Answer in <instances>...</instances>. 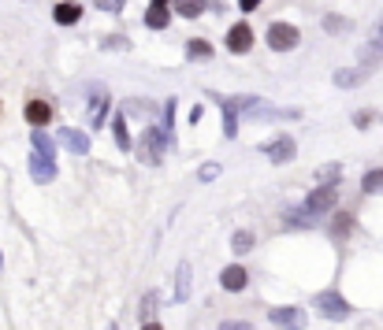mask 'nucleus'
Here are the masks:
<instances>
[{
  "mask_svg": "<svg viewBox=\"0 0 383 330\" xmlns=\"http://www.w3.org/2000/svg\"><path fill=\"white\" fill-rule=\"evenodd\" d=\"M164 145H168V137H164L160 126H145L142 141H138V160L149 163V167H157V163L164 160Z\"/></svg>",
  "mask_w": 383,
  "mask_h": 330,
  "instance_id": "1",
  "label": "nucleus"
},
{
  "mask_svg": "<svg viewBox=\"0 0 383 330\" xmlns=\"http://www.w3.org/2000/svg\"><path fill=\"white\" fill-rule=\"evenodd\" d=\"M335 200H339V189L335 186H316L313 193H309V200H305V212L309 215H324V212L335 208Z\"/></svg>",
  "mask_w": 383,
  "mask_h": 330,
  "instance_id": "2",
  "label": "nucleus"
},
{
  "mask_svg": "<svg viewBox=\"0 0 383 330\" xmlns=\"http://www.w3.org/2000/svg\"><path fill=\"white\" fill-rule=\"evenodd\" d=\"M298 38H302V34H298V26H287V23H272V26H268V45H272L276 52L294 49Z\"/></svg>",
  "mask_w": 383,
  "mask_h": 330,
  "instance_id": "3",
  "label": "nucleus"
},
{
  "mask_svg": "<svg viewBox=\"0 0 383 330\" xmlns=\"http://www.w3.org/2000/svg\"><path fill=\"white\" fill-rule=\"evenodd\" d=\"M316 308H320V316H327V319H346V316H350V305H346V297H339L335 290L316 293Z\"/></svg>",
  "mask_w": 383,
  "mask_h": 330,
  "instance_id": "4",
  "label": "nucleus"
},
{
  "mask_svg": "<svg viewBox=\"0 0 383 330\" xmlns=\"http://www.w3.org/2000/svg\"><path fill=\"white\" fill-rule=\"evenodd\" d=\"M264 156H272V163H287V160H294V152H298V145H294V137H276V141H268L261 149Z\"/></svg>",
  "mask_w": 383,
  "mask_h": 330,
  "instance_id": "5",
  "label": "nucleus"
},
{
  "mask_svg": "<svg viewBox=\"0 0 383 330\" xmlns=\"http://www.w3.org/2000/svg\"><path fill=\"white\" fill-rule=\"evenodd\" d=\"M272 323H276V327H287V330H302L305 327V311L294 308V305L272 308Z\"/></svg>",
  "mask_w": 383,
  "mask_h": 330,
  "instance_id": "6",
  "label": "nucleus"
},
{
  "mask_svg": "<svg viewBox=\"0 0 383 330\" xmlns=\"http://www.w3.org/2000/svg\"><path fill=\"white\" fill-rule=\"evenodd\" d=\"M30 178L38 182V186H45V182H52V178H56V163L34 152V156H30Z\"/></svg>",
  "mask_w": 383,
  "mask_h": 330,
  "instance_id": "7",
  "label": "nucleus"
},
{
  "mask_svg": "<svg viewBox=\"0 0 383 330\" xmlns=\"http://www.w3.org/2000/svg\"><path fill=\"white\" fill-rule=\"evenodd\" d=\"M60 141H63V149H71L75 156H86L89 152V137L82 134V130H75V126H63V130H60Z\"/></svg>",
  "mask_w": 383,
  "mask_h": 330,
  "instance_id": "8",
  "label": "nucleus"
},
{
  "mask_svg": "<svg viewBox=\"0 0 383 330\" xmlns=\"http://www.w3.org/2000/svg\"><path fill=\"white\" fill-rule=\"evenodd\" d=\"M250 45H253V34H250V26H245V23L227 30V49H231V52H250Z\"/></svg>",
  "mask_w": 383,
  "mask_h": 330,
  "instance_id": "9",
  "label": "nucleus"
},
{
  "mask_svg": "<svg viewBox=\"0 0 383 330\" xmlns=\"http://www.w3.org/2000/svg\"><path fill=\"white\" fill-rule=\"evenodd\" d=\"M52 119V104L49 100H30V104H26V123L30 126H45Z\"/></svg>",
  "mask_w": 383,
  "mask_h": 330,
  "instance_id": "10",
  "label": "nucleus"
},
{
  "mask_svg": "<svg viewBox=\"0 0 383 330\" xmlns=\"http://www.w3.org/2000/svg\"><path fill=\"white\" fill-rule=\"evenodd\" d=\"M56 23L60 26H71V23H78L82 19V4H75V0H63V4H56Z\"/></svg>",
  "mask_w": 383,
  "mask_h": 330,
  "instance_id": "11",
  "label": "nucleus"
},
{
  "mask_svg": "<svg viewBox=\"0 0 383 330\" xmlns=\"http://www.w3.org/2000/svg\"><path fill=\"white\" fill-rule=\"evenodd\" d=\"M112 134H116V145H120L123 152H131L134 145H131V130H127V119L123 115H116L112 119Z\"/></svg>",
  "mask_w": 383,
  "mask_h": 330,
  "instance_id": "12",
  "label": "nucleus"
},
{
  "mask_svg": "<svg viewBox=\"0 0 383 330\" xmlns=\"http://www.w3.org/2000/svg\"><path fill=\"white\" fill-rule=\"evenodd\" d=\"M283 223H287L290 231H302V226H313V215H309L305 208H290V212L283 215Z\"/></svg>",
  "mask_w": 383,
  "mask_h": 330,
  "instance_id": "13",
  "label": "nucleus"
},
{
  "mask_svg": "<svg viewBox=\"0 0 383 330\" xmlns=\"http://www.w3.org/2000/svg\"><path fill=\"white\" fill-rule=\"evenodd\" d=\"M220 282H223V290H242L245 286V268H223Z\"/></svg>",
  "mask_w": 383,
  "mask_h": 330,
  "instance_id": "14",
  "label": "nucleus"
},
{
  "mask_svg": "<svg viewBox=\"0 0 383 330\" xmlns=\"http://www.w3.org/2000/svg\"><path fill=\"white\" fill-rule=\"evenodd\" d=\"M34 152L45 156V160H52V156H56V145H52V137L45 134V130H34Z\"/></svg>",
  "mask_w": 383,
  "mask_h": 330,
  "instance_id": "15",
  "label": "nucleus"
},
{
  "mask_svg": "<svg viewBox=\"0 0 383 330\" xmlns=\"http://www.w3.org/2000/svg\"><path fill=\"white\" fill-rule=\"evenodd\" d=\"M105 108H108V93L105 89H94V112H89V123L94 126L105 123Z\"/></svg>",
  "mask_w": 383,
  "mask_h": 330,
  "instance_id": "16",
  "label": "nucleus"
},
{
  "mask_svg": "<svg viewBox=\"0 0 383 330\" xmlns=\"http://www.w3.org/2000/svg\"><path fill=\"white\" fill-rule=\"evenodd\" d=\"M364 78H369V71H335V86H346V89H350V86H361V82Z\"/></svg>",
  "mask_w": 383,
  "mask_h": 330,
  "instance_id": "17",
  "label": "nucleus"
},
{
  "mask_svg": "<svg viewBox=\"0 0 383 330\" xmlns=\"http://www.w3.org/2000/svg\"><path fill=\"white\" fill-rule=\"evenodd\" d=\"M145 26H153V30H164V26H168V4H153L149 15H145Z\"/></svg>",
  "mask_w": 383,
  "mask_h": 330,
  "instance_id": "18",
  "label": "nucleus"
},
{
  "mask_svg": "<svg viewBox=\"0 0 383 330\" xmlns=\"http://www.w3.org/2000/svg\"><path fill=\"white\" fill-rule=\"evenodd\" d=\"M220 104H223V134L227 137H234V134H239V112H234V108H231V100H220Z\"/></svg>",
  "mask_w": 383,
  "mask_h": 330,
  "instance_id": "19",
  "label": "nucleus"
},
{
  "mask_svg": "<svg viewBox=\"0 0 383 330\" xmlns=\"http://www.w3.org/2000/svg\"><path fill=\"white\" fill-rule=\"evenodd\" d=\"M175 12L186 15V19H197L205 12V0H175Z\"/></svg>",
  "mask_w": 383,
  "mask_h": 330,
  "instance_id": "20",
  "label": "nucleus"
},
{
  "mask_svg": "<svg viewBox=\"0 0 383 330\" xmlns=\"http://www.w3.org/2000/svg\"><path fill=\"white\" fill-rule=\"evenodd\" d=\"M186 56L190 60H208V56H212V49H208V41H201V38H190L186 41Z\"/></svg>",
  "mask_w": 383,
  "mask_h": 330,
  "instance_id": "21",
  "label": "nucleus"
},
{
  "mask_svg": "<svg viewBox=\"0 0 383 330\" xmlns=\"http://www.w3.org/2000/svg\"><path fill=\"white\" fill-rule=\"evenodd\" d=\"M175 297L186 300L190 297V263H179V279H175Z\"/></svg>",
  "mask_w": 383,
  "mask_h": 330,
  "instance_id": "22",
  "label": "nucleus"
},
{
  "mask_svg": "<svg viewBox=\"0 0 383 330\" xmlns=\"http://www.w3.org/2000/svg\"><path fill=\"white\" fill-rule=\"evenodd\" d=\"M361 186H364V193H383V167L380 171H369Z\"/></svg>",
  "mask_w": 383,
  "mask_h": 330,
  "instance_id": "23",
  "label": "nucleus"
},
{
  "mask_svg": "<svg viewBox=\"0 0 383 330\" xmlns=\"http://www.w3.org/2000/svg\"><path fill=\"white\" fill-rule=\"evenodd\" d=\"M250 249H253V234L239 231V234H234V252H250Z\"/></svg>",
  "mask_w": 383,
  "mask_h": 330,
  "instance_id": "24",
  "label": "nucleus"
},
{
  "mask_svg": "<svg viewBox=\"0 0 383 330\" xmlns=\"http://www.w3.org/2000/svg\"><path fill=\"white\" fill-rule=\"evenodd\" d=\"M335 178H339V163H327V167L316 171V182H327V186H331Z\"/></svg>",
  "mask_w": 383,
  "mask_h": 330,
  "instance_id": "25",
  "label": "nucleus"
},
{
  "mask_svg": "<svg viewBox=\"0 0 383 330\" xmlns=\"http://www.w3.org/2000/svg\"><path fill=\"white\" fill-rule=\"evenodd\" d=\"M324 26H327V30H331V34H339V30H350V23L335 19V15H327V19H324Z\"/></svg>",
  "mask_w": 383,
  "mask_h": 330,
  "instance_id": "26",
  "label": "nucleus"
},
{
  "mask_svg": "<svg viewBox=\"0 0 383 330\" xmlns=\"http://www.w3.org/2000/svg\"><path fill=\"white\" fill-rule=\"evenodd\" d=\"M97 8H101V12H120L123 8V0H94Z\"/></svg>",
  "mask_w": 383,
  "mask_h": 330,
  "instance_id": "27",
  "label": "nucleus"
},
{
  "mask_svg": "<svg viewBox=\"0 0 383 330\" xmlns=\"http://www.w3.org/2000/svg\"><path fill=\"white\" fill-rule=\"evenodd\" d=\"M216 175H220V167H216V163H205V167H201V182H212Z\"/></svg>",
  "mask_w": 383,
  "mask_h": 330,
  "instance_id": "28",
  "label": "nucleus"
},
{
  "mask_svg": "<svg viewBox=\"0 0 383 330\" xmlns=\"http://www.w3.org/2000/svg\"><path fill=\"white\" fill-rule=\"evenodd\" d=\"M342 231H350V215H339V223H335V234H342Z\"/></svg>",
  "mask_w": 383,
  "mask_h": 330,
  "instance_id": "29",
  "label": "nucleus"
},
{
  "mask_svg": "<svg viewBox=\"0 0 383 330\" xmlns=\"http://www.w3.org/2000/svg\"><path fill=\"white\" fill-rule=\"evenodd\" d=\"M239 4H242V12H257L261 0H239Z\"/></svg>",
  "mask_w": 383,
  "mask_h": 330,
  "instance_id": "30",
  "label": "nucleus"
},
{
  "mask_svg": "<svg viewBox=\"0 0 383 330\" xmlns=\"http://www.w3.org/2000/svg\"><path fill=\"white\" fill-rule=\"evenodd\" d=\"M220 330H250V323H220Z\"/></svg>",
  "mask_w": 383,
  "mask_h": 330,
  "instance_id": "31",
  "label": "nucleus"
},
{
  "mask_svg": "<svg viewBox=\"0 0 383 330\" xmlns=\"http://www.w3.org/2000/svg\"><path fill=\"white\" fill-rule=\"evenodd\" d=\"M376 41H380V49H383V15H380V23H376Z\"/></svg>",
  "mask_w": 383,
  "mask_h": 330,
  "instance_id": "32",
  "label": "nucleus"
},
{
  "mask_svg": "<svg viewBox=\"0 0 383 330\" xmlns=\"http://www.w3.org/2000/svg\"><path fill=\"white\" fill-rule=\"evenodd\" d=\"M142 330H160V327H157V323H145V327H142Z\"/></svg>",
  "mask_w": 383,
  "mask_h": 330,
  "instance_id": "33",
  "label": "nucleus"
},
{
  "mask_svg": "<svg viewBox=\"0 0 383 330\" xmlns=\"http://www.w3.org/2000/svg\"><path fill=\"white\" fill-rule=\"evenodd\" d=\"M153 4H168V0H153Z\"/></svg>",
  "mask_w": 383,
  "mask_h": 330,
  "instance_id": "34",
  "label": "nucleus"
},
{
  "mask_svg": "<svg viewBox=\"0 0 383 330\" xmlns=\"http://www.w3.org/2000/svg\"><path fill=\"white\" fill-rule=\"evenodd\" d=\"M108 330H116V327H108Z\"/></svg>",
  "mask_w": 383,
  "mask_h": 330,
  "instance_id": "35",
  "label": "nucleus"
},
{
  "mask_svg": "<svg viewBox=\"0 0 383 330\" xmlns=\"http://www.w3.org/2000/svg\"><path fill=\"white\" fill-rule=\"evenodd\" d=\"M0 263H4V260H0Z\"/></svg>",
  "mask_w": 383,
  "mask_h": 330,
  "instance_id": "36",
  "label": "nucleus"
}]
</instances>
